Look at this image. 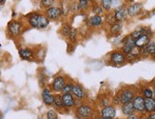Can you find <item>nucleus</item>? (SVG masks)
I'll list each match as a JSON object with an SVG mask.
<instances>
[{
	"label": "nucleus",
	"instance_id": "37998d69",
	"mask_svg": "<svg viewBox=\"0 0 155 119\" xmlns=\"http://www.w3.org/2000/svg\"><path fill=\"white\" fill-rule=\"evenodd\" d=\"M113 119H115V118H113Z\"/></svg>",
	"mask_w": 155,
	"mask_h": 119
},
{
	"label": "nucleus",
	"instance_id": "6ab92c4d",
	"mask_svg": "<svg viewBox=\"0 0 155 119\" xmlns=\"http://www.w3.org/2000/svg\"><path fill=\"white\" fill-rule=\"evenodd\" d=\"M155 54V42H150L146 47L141 49V55H154Z\"/></svg>",
	"mask_w": 155,
	"mask_h": 119
},
{
	"label": "nucleus",
	"instance_id": "c03bdc74",
	"mask_svg": "<svg viewBox=\"0 0 155 119\" xmlns=\"http://www.w3.org/2000/svg\"><path fill=\"white\" fill-rule=\"evenodd\" d=\"M154 111H155V110H154Z\"/></svg>",
	"mask_w": 155,
	"mask_h": 119
},
{
	"label": "nucleus",
	"instance_id": "2eb2a0df",
	"mask_svg": "<svg viewBox=\"0 0 155 119\" xmlns=\"http://www.w3.org/2000/svg\"><path fill=\"white\" fill-rule=\"evenodd\" d=\"M150 35H147V34H144L142 36H140L138 39L135 40V47H137L139 49H142V48L146 47V46L150 42Z\"/></svg>",
	"mask_w": 155,
	"mask_h": 119
},
{
	"label": "nucleus",
	"instance_id": "412c9836",
	"mask_svg": "<svg viewBox=\"0 0 155 119\" xmlns=\"http://www.w3.org/2000/svg\"><path fill=\"white\" fill-rule=\"evenodd\" d=\"M19 55L24 60H31L33 58V51L29 48H23L19 50Z\"/></svg>",
	"mask_w": 155,
	"mask_h": 119
},
{
	"label": "nucleus",
	"instance_id": "f3484780",
	"mask_svg": "<svg viewBox=\"0 0 155 119\" xmlns=\"http://www.w3.org/2000/svg\"><path fill=\"white\" fill-rule=\"evenodd\" d=\"M155 110V99L153 97L145 98V112L147 114H151Z\"/></svg>",
	"mask_w": 155,
	"mask_h": 119
},
{
	"label": "nucleus",
	"instance_id": "e433bc0d",
	"mask_svg": "<svg viewBox=\"0 0 155 119\" xmlns=\"http://www.w3.org/2000/svg\"><path fill=\"white\" fill-rule=\"evenodd\" d=\"M91 119H102L100 116H94V117H92Z\"/></svg>",
	"mask_w": 155,
	"mask_h": 119
},
{
	"label": "nucleus",
	"instance_id": "aec40b11",
	"mask_svg": "<svg viewBox=\"0 0 155 119\" xmlns=\"http://www.w3.org/2000/svg\"><path fill=\"white\" fill-rule=\"evenodd\" d=\"M141 10H142V4L135 3V4L130 5L127 11V15L130 16H134V15H137L141 12Z\"/></svg>",
	"mask_w": 155,
	"mask_h": 119
},
{
	"label": "nucleus",
	"instance_id": "cd10ccee",
	"mask_svg": "<svg viewBox=\"0 0 155 119\" xmlns=\"http://www.w3.org/2000/svg\"><path fill=\"white\" fill-rule=\"evenodd\" d=\"M101 1V7L103 10L109 11L111 8V0H100Z\"/></svg>",
	"mask_w": 155,
	"mask_h": 119
},
{
	"label": "nucleus",
	"instance_id": "473e14b6",
	"mask_svg": "<svg viewBox=\"0 0 155 119\" xmlns=\"http://www.w3.org/2000/svg\"><path fill=\"white\" fill-rule=\"evenodd\" d=\"M126 119H140V116H139L137 114H131V115L127 116Z\"/></svg>",
	"mask_w": 155,
	"mask_h": 119
},
{
	"label": "nucleus",
	"instance_id": "f704fd0d",
	"mask_svg": "<svg viewBox=\"0 0 155 119\" xmlns=\"http://www.w3.org/2000/svg\"><path fill=\"white\" fill-rule=\"evenodd\" d=\"M149 117H150V119H155V111H153V112H151V114H149Z\"/></svg>",
	"mask_w": 155,
	"mask_h": 119
},
{
	"label": "nucleus",
	"instance_id": "a19ab883",
	"mask_svg": "<svg viewBox=\"0 0 155 119\" xmlns=\"http://www.w3.org/2000/svg\"><path fill=\"white\" fill-rule=\"evenodd\" d=\"M153 57H154V59H155V54H154V55H153Z\"/></svg>",
	"mask_w": 155,
	"mask_h": 119
},
{
	"label": "nucleus",
	"instance_id": "ddd939ff",
	"mask_svg": "<svg viewBox=\"0 0 155 119\" xmlns=\"http://www.w3.org/2000/svg\"><path fill=\"white\" fill-rule=\"evenodd\" d=\"M42 99H43V102L47 106L53 105V101H54V95L51 94V91L49 88L43 89V91H42Z\"/></svg>",
	"mask_w": 155,
	"mask_h": 119
},
{
	"label": "nucleus",
	"instance_id": "4c0bfd02",
	"mask_svg": "<svg viewBox=\"0 0 155 119\" xmlns=\"http://www.w3.org/2000/svg\"><path fill=\"white\" fill-rule=\"evenodd\" d=\"M143 119H150V117H149V115H147V116L146 118H143Z\"/></svg>",
	"mask_w": 155,
	"mask_h": 119
},
{
	"label": "nucleus",
	"instance_id": "a878e982",
	"mask_svg": "<svg viewBox=\"0 0 155 119\" xmlns=\"http://www.w3.org/2000/svg\"><path fill=\"white\" fill-rule=\"evenodd\" d=\"M142 95L145 97V98H150V97H153V91L151 88H149V87H146L142 90Z\"/></svg>",
	"mask_w": 155,
	"mask_h": 119
},
{
	"label": "nucleus",
	"instance_id": "4468645a",
	"mask_svg": "<svg viewBox=\"0 0 155 119\" xmlns=\"http://www.w3.org/2000/svg\"><path fill=\"white\" fill-rule=\"evenodd\" d=\"M127 15V11L125 7H122V6H120L118 7L115 11H114V14H113V17L115 19V21L117 22H121L123 21L124 19L126 18Z\"/></svg>",
	"mask_w": 155,
	"mask_h": 119
},
{
	"label": "nucleus",
	"instance_id": "423d86ee",
	"mask_svg": "<svg viewBox=\"0 0 155 119\" xmlns=\"http://www.w3.org/2000/svg\"><path fill=\"white\" fill-rule=\"evenodd\" d=\"M71 94L74 96V98L78 101H83L84 99L87 97L86 91L83 88V86H81L80 84H74L73 88L71 91Z\"/></svg>",
	"mask_w": 155,
	"mask_h": 119
},
{
	"label": "nucleus",
	"instance_id": "c756f323",
	"mask_svg": "<svg viewBox=\"0 0 155 119\" xmlns=\"http://www.w3.org/2000/svg\"><path fill=\"white\" fill-rule=\"evenodd\" d=\"M103 8L101 7V6H98V5H93L92 7V12L94 14V15H101L103 14Z\"/></svg>",
	"mask_w": 155,
	"mask_h": 119
},
{
	"label": "nucleus",
	"instance_id": "79ce46f5",
	"mask_svg": "<svg viewBox=\"0 0 155 119\" xmlns=\"http://www.w3.org/2000/svg\"><path fill=\"white\" fill-rule=\"evenodd\" d=\"M107 119H113V118H107Z\"/></svg>",
	"mask_w": 155,
	"mask_h": 119
},
{
	"label": "nucleus",
	"instance_id": "39448f33",
	"mask_svg": "<svg viewBox=\"0 0 155 119\" xmlns=\"http://www.w3.org/2000/svg\"><path fill=\"white\" fill-rule=\"evenodd\" d=\"M67 84L66 78L62 75L56 76L51 83V90L55 92H61Z\"/></svg>",
	"mask_w": 155,
	"mask_h": 119
},
{
	"label": "nucleus",
	"instance_id": "7c9ffc66",
	"mask_svg": "<svg viewBox=\"0 0 155 119\" xmlns=\"http://www.w3.org/2000/svg\"><path fill=\"white\" fill-rule=\"evenodd\" d=\"M47 119H58V115L56 114V111L53 110H50L47 112Z\"/></svg>",
	"mask_w": 155,
	"mask_h": 119
},
{
	"label": "nucleus",
	"instance_id": "5701e85b",
	"mask_svg": "<svg viewBox=\"0 0 155 119\" xmlns=\"http://www.w3.org/2000/svg\"><path fill=\"white\" fill-rule=\"evenodd\" d=\"M121 30H122V24L120 22H114L110 25V34L111 35H118L120 34Z\"/></svg>",
	"mask_w": 155,
	"mask_h": 119
},
{
	"label": "nucleus",
	"instance_id": "20e7f679",
	"mask_svg": "<svg viewBox=\"0 0 155 119\" xmlns=\"http://www.w3.org/2000/svg\"><path fill=\"white\" fill-rule=\"evenodd\" d=\"M132 104L135 112L137 114H144L145 112V97L141 94L135 95V97L133 98Z\"/></svg>",
	"mask_w": 155,
	"mask_h": 119
},
{
	"label": "nucleus",
	"instance_id": "6e6552de",
	"mask_svg": "<svg viewBox=\"0 0 155 119\" xmlns=\"http://www.w3.org/2000/svg\"><path fill=\"white\" fill-rule=\"evenodd\" d=\"M22 29H23V26L19 21L12 20L8 24V31L12 36H18L21 34Z\"/></svg>",
	"mask_w": 155,
	"mask_h": 119
},
{
	"label": "nucleus",
	"instance_id": "f03ea898",
	"mask_svg": "<svg viewBox=\"0 0 155 119\" xmlns=\"http://www.w3.org/2000/svg\"><path fill=\"white\" fill-rule=\"evenodd\" d=\"M77 119H91L95 116V111L90 104H81L75 110Z\"/></svg>",
	"mask_w": 155,
	"mask_h": 119
},
{
	"label": "nucleus",
	"instance_id": "393cba45",
	"mask_svg": "<svg viewBox=\"0 0 155 119\" xmlns=\"http://www.w3.org/2000/svg\"><path fill=\"white\" fill-rule=\"evenodd\" d=\"M89 3H90V0H79L78 1V10L80 11H84L87 10L89 8Z\"/></svg>",
	"mask_w": 155,
	"mask_h": 119
},
{
	"label": "nucleus",
	"instance_id": "f257e3e1",
	"mask_svg": "<svg viewBox=\"0 0 155 119\" xmlns=\"http://www.w3.org/2000/svg\"><path fill=\"white\" fill-rule=\"evenodd\" d=\"M28 21L32 28H36V29H45L50 23L48 17L43 15H39V14L30 15Z\"/></svg>",
	"mask_w": 155,
	"mask_h": 119
},
{
	"label": "nucleus",
	"instance_id": "1a4fd4ad",
	"mask_svg": "<svg viewBox=\"0 0 155 119\" xmlns=\"http://www.w3.org/2000/svg\"><path fill=\"white\" fill-rule=\"evenodd\" d=\"M115 116H116V109L111 105L103 107L100 111V117L102 119L115 118Z\"/></svg>",
	"mask_w": 155,
	"mask_h": 119
},
{
	"label": "nucleus",
	"instance_id": "a211bd4d",
	"mask_svg": "<svg viewBox=\"0 0 155 119\" xmlns=\"http://www.w3.org/2000/svg\"><path fill=\"white\" fill-rule=\"evenodd\" d=\"M102 23H103V18L101 15H93L89 19V21H87V25H89L90 27H93V28L100 27V26L102 25Z\"/></svg>",
	"mask_w": 155,
	"mask_h": 119
},
{
	"label": "nucleus",
	"instance_id": "ea45409f",
	"mask_svg": "<svg viewBox=\"0 0 155 119\" xmlns=\"http://www.w3.org/2000/svg\"><path fill=\"white\" fill-rule=\"evenodd\" d=\"M91 1H93V2H95V1H98V0H91Z\"/></svg>",
	"mask_w": 155,
	"mask_h": 119
},
{
	"label": "nucleus",
	"instance_id": "f8f14e48",
	"mask_svg": "<svg viewBox=\"0 0 155 119\" xmlns=\"http://www.w3.org/2000/svg\"><path fill=\"white\" fill-rule=\"evenodd\" d=\"M62 100H63L64 107L67 109H71L74 106H76V99L71 94H62Z\"/></svg>",
	"mask_w": 155,
	"mask_h": 119
},
{
	"label": "nucleus",
	"instance_id": "b1692460",
	"mask_svg": "<svg viewBox=\"0 0 155 119\" xmlns=\"http://www.w3.org/2000/svg\"><path fill=\"white\" fill-rule=\"evenodd\" d=\"M53 106L58 109V110H61L64 109V104H63V100H62V95L60 94H56L54 95V101H53Z\"/></svg>",
	"mask_w": 155,
	"mask_h": 119
},
{
	"label": "nucleus",
	"instance_id": "a18cd8bd",
	"mask_svg": "<svg viewBox=\"0 0 155 119\" xmlns=\"http://www.w3.org/2000/svg\"></svg>",
	"mask_w": 155,
	"mask_h": 119
},
{
	"label": "nucleus",
	"instance_id": "9b49d317",
	"mask_svg": "<svg viewBox=\"0 0 155 119\" xmlns=\"http://www.w3.org/2000/svg\"><path fill=\"white\" fill-rule=\"evenodd\" d=\"M134 48H135V41L130 37V35H129L127 38H125V40H124L122 52L125 55H129Z\"/></svg>",
	"mask_w": 155,
	"mask_h": 119
},
{
	"label": "nucleus",
	"instance_id": "dca6fc26",
	"mask_svg": "<svg viewBox=\"0 0 155 119\" xmlns=\"http://www.w3.org/2000/svg\"><path fill=\"white\" fill-rule=\"evenodd\" d=\"M121 111H122V114L125 116H129V115L135 114V110H134L132 102L123 104L122 106H121Z\"/></svg>",
	"mask_w": 155,
	"mask_h": 119
},
{
	"label": "nucleus",
	"instance_id": "0eeeda50",
	"mask_svg": "<svg viewBox=\"0 0 155 119\" xmlns=\"http://www.w3.org/2000/svg\"><path fill=\"white\" fill-rule=\"evenodd\" d=\"M110 63L113 65H122L126 62L127 60V56L125 54L121 51H112L110 55Z\"/></svg>",
	"mask_w": 155,
	"mask_h": 119
},
{
	"label": "nucleus",
	"instance_id": "58836bf2",
	"mask_svg": "<svg viewBox=\"0 0 155 119\" xmlns=\"http://www.w3.org/2000/svg\"><path fill=\"white\" fill-rule=\"evenodd\" d=\"M5 1V0H0V3H3Z\"/></svg>",
	"mask_w": 155,
	"mask_h": 119
},
{
	"label": "nucleus",
	"instance_id": "72a5a7b5",
	"mask_svg": "<svg viewBox=\"0 0 155 119\" xmlns=\"http://www.w3.org/2000/svg\"><path fill=\"white\" fill-rule=\"evenodd\" d=\"M120 2L121 0H111V7H116V6H119L120 5Z\"/></svg>",
	"mask_w": 155,
	"mask_h": 119
},
{
	"label": "nucleus",
	"instance_id": "7ed1b4c3",
	"mask_svg": "<svg viewBox=\"0 0 155 119\" xmlns=\"http://www.w3.org/2000/svg\"><path fill=\"white\" fill-rule=\"evenodd\" d=\"M119 99L121 105L132 102L133 98L135 97V94H134L133 90L131 89H124L119 92Z\"/></svg>",
	"mask_w": 155,
	"mask_h": 119
},
{
	"label": "nucleus",
	"instance_id": "bb28decb",
	"mask_svg": "<svg viewBox=\"0 0 155 119\" xmlns=\"http://www.w3.org/2000/svg\"><path fill=\"white\" fill-rule=\"evenodd\" d=\"M67 37H68L71 42H75L76 41V38H77V31H76V30L71 28V31H70V32H69L68 36H67Z\"/></svg>",
	"mask_w": 155,
	"mask_h": 119
},
{
	"label": "nucleus",
	"instance_id": "4be33fe9",
	"mask_svg": "<svg viewBox=\"0 0 155 119\" xmlns=\"http://www.w3.org/2000/svg\"><path fill=\"white\" fill-rule=\"evenodd\" d=\"M144 34H146V28H143V27H140L138 29H136L135 31H133L131 34H130V37L133 39L134 41L138 39L140 36H142Z\"/></svg>",
	"mask_w": 155,
	"mask_h": 119
},
{
	"label": "nucleus",
	"instance_id": "c9c22d12",
	"mask_svg": "<svg viewBox=\"0 0 155 119\" xmlns=\"http://www.w3.org/2000/svg\"><path fill=\"white\" fill-rule=\"evenodd\" d=\"M152 91H153V98L155 99V85H154V87H153Z\"/></svg>",
	"mask_w": 155,
	"mask_h": 119
},
{
	"label": "nucleus",
	"instance_id": "c85d7f7f",
	"mask_svg": "<svg viewBox=\"0 0 155 119\" xmlns=\"http://www.w3.org/2000/svg\"><path fill=\"white\" fill-rule=\"evenodd\" d=\"M73 83L70 82V83H67L66 86L64 87L63 91H61L62 94H71V91H72V88H73Z\"/></svg>",
	"mask_w": 155,
	"mask_h": 119
},
{
	"label": "nucleus",
	"instance_id": "2f4dec72",
	"mask_svg": "<svg viewBox=\"0 0 155 119\" xmlns=\"http://www.w3.org/2000/svg\"><path fill=\"white\" fill-rule=\"evenodd\" d=\"M53 3H54V0H41L42 6H44V7L48 8V9L51 7Z\"/></svg>",
	"mask_w": 155,
	"mask_h": 119
},
{
	"label": "nucleus",
	"instance_id": "9d476101",
	"mask_svg": "<svg viewBox=\"0 0 155 119\" xmlns=\"http://www.w3.org/2000/svg\"><path fill=\"white\" fill-rule=\"evenodd\" d=\"M62 15V10L58 7H51L46 11V16L51 20H56Z\"/></svg>",
	"mask_w": 155,
	"mask_h": 119
}]
</instances>
